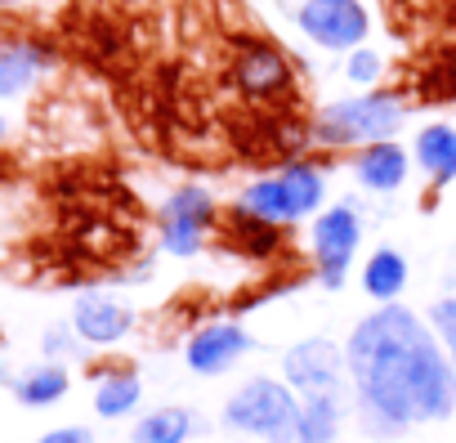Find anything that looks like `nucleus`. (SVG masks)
<instances>
[{"label":"nucleus","instance_id":"nucleus-17","mask_svg":"<svg viewBox=\"0 0 456 443\" xmlns=\"http://www.w3.org/2000/svg\"><path fill=\"white\" fill-rule=\"evenodd\" d=\"M345 421V394L300 398V443H336Z\"/></svg>","mask_w":456,"mask_h":443},{"label":"nucleus","instance_id":"nucleus-21","mask_svg":"<svg viewBox=\"0 0 456 443\" xmlns=\"http://www.w3.org/2000/svg\"><path fill=\"white\" fill-rule=\"evenodd\" d=\"M345 77H349L354 86H371V81L380 77V54H371V50H354L349 63H345Z\"/></svg>","mask_w":456,"mask_h":443},{"label":"nucleus","instance_id":"nucleus-9","mask_svg":"<svg viewBox=\"0 0 456 443\" xmlns=\"http://www.w3.org/2000/svg\"><path fill=\"white\" fill-rule=\"evenodd\" d=\"M251 332L238 327V323H206L192 332V340L183 345V363L197 372V376H224L247 349H251Z\"/></svg>","mask_w":456,"mask_h":443},{"label":"nucleus","instance_id":"nucleus-11","mask_svg":"<svg viewBox=\"0 0 456 443\" xmlns=\"http://www.w3.org/2000/svg\"><path fill=\"white\" fill-rule=\"evenodd\" d=\"M287 77H291L287 59H282L273 45H265V41H251V45L242 50V59H238V86H242L251 99L278 94V90L287 86Z\"/></svg>","mask_w":456,"mask_h":443},{"label":"nucleus","instance_id":"nucleus-7","mask_svg":"<svg viewBox=\"0 0 456 443\" xmlns=\"http://www.w3.org/2000/svg\"><path fill=\"white\" fill-rule=\"evenodd\" d=\"M215 225V197L197 184H183L161 206V247L170 256H197Z\"/></svg>","mask_w":456,"mask_h":443},{"label":"nucleus","instance_id":"nucleus-15","mask_svg":"<svg viewBox=\"0 0 456 443\" xmlns=\"http://www.w3.org/2000/svg\"><path fill=\"white\" fill-rule=\"evenodd\" d=\"M403 287H407V260L394 247L371 251L367 265H362V291L371 300H380V305H394L403 296Z\"/></svg>","mask_w":456,"mask_h":443},{"label":"nucleus","instance_id":"nucleus-8","mask_svg":"<svg viewBox=\"0 0 456 443\" xmlns=\"http://www.w3.org/2000/svg\"><path fill=\"white\" fill-rule=\"evenodd\" d=\"M296 23L322 50H358L362 37L371 32V19L358 0H305Z\"/></svg>","mask_w":456,"mask_h":443},{"label":"nucleus","instance_id":"nucleus-4","mask_svg":"<svg viewBox=\"0 0 456 443\" xmlns=\"http://www.w3.org/2000/svg\"><path fill=\"white\" fill-rule=\"evenodd\" d=\"M322 201V175L314 166H282V175H269L242 193V210L265 219V225H291L318 210Z\"/></svg>","mask_w":456,"mask_h":443},{"label":"nucleus","instance_id":"nucleus-3","mask_svg":"<svg viewBox=\"0 0 456 443\" xmlns=\"http://www.w3.org/2000/svg\"><path fill=\"white\" fill-rule=\"evenodd\" d=\"M407 108L394 94H362V99H345L318 112V139L322 144H385L398 126H403Z\"/></svg>","mask_w":456,"mask_h":443},{"label":"nucleus","instance_id":"nucleus-10","mask_svg":"<svg viewBox=\"0 0 456 443\" xmlns=\"http://www.w3.org/2000/svg\"><path fill=\"white\" fill-rule=\"evenodd\" d=\"M130 327H134L130 305H121L108 291H86L72 305V332L81 336V345H99V349L121 345L130 336Z\"/></svg>","mask_w":456,"mask_h":443},{"label":"nucleus","instance_id":"nucleus-20","mask_svg":"<svg viewBox=\"0 0 456 443\" xmlns=\"http://www.w3.org/2000/svg\"><path fill=\"white\" fill-rule=\"evenodd\" d=\"M429 327H434V336H438V345H443V354H447V363H452V372H456V296L434 300Z\"/></svg>","mask_w":456,"mask_h":443},{"label":"nucleus","instance_id":"nucleus-16","mask_svg":"<svg viewBox=\"0 0 456 443\" xmlns=\"http://www.w3.org/2000/svg\"><path fill=\"white\" fill-rule=\"evenodd\" d=\"M139 398H143V381H139L134 372H126V367L103 372V376L94 381V412H99L103 421L130 416V412L139 407Z\"/></svg>","mask_w":456,"mask_h":443},{"label":"nucleus","instance_id":"nucleus-13","mask_svg":"<svg viewBox=\"0 0 456 443\" xmlns=\"http://www.w3.org/2000/svg\"><path fill=\"white\" fill-rule=\"evenodd\" d=\"M354 175H358V184L371 188V193H394V188H403V179H407V152H403L394 139L371 144V148L358 152Z\"/></svg>","mask_w":456,"mask_h":443},{"label":"nucleus","instance_id":"nucleus-22","mask_svg":"<svg viewBox=\"0 0 456 443\" xmlns=\"http://www.w3.org/2000/svg\"><path fill=\"white\" fill-rule=\"evenodd\" d=\"M77 345H81V336H77L72 327H50V332L41 336V349L50 354V363H59L63 354H77Z\"/></svg>","mask_w":456,"mask_h":443},{"label":"nucleus","instance_id":"nucleus-24","mask_svg":"<svg viewBox=\"0 0 456 443\" xmlns=\"http://www.w3.org/2000/svg\"><path fill=\"white\" fill-rule=\"evenodd\" d=\"M19 5H28V0H0V10H19Z\"/></svg>","mask_w":456,"mask_h":443},{"label":"nucleus","instance_id":"nucleus-12","mask_svg":"<svg viewBox=\"0 0 456 443\" xmlns=\"http://www.w3.org/2000/svg\"><path fill=\"white\" fill-rule=\"evenodd\" d=\"M45 63H50V50L37 41H0V99L23 94L41 77Z\"/></svg>","mask_w":456,"mask_h":443},{"label":"nucleus","instance_id":"nucleus-6","mask_svg":"<svg viewBox=\"0 0 456 443\" xmlns=\"http://www.w3.org/2000/svg\"><path fill=\"white\" fill-rule=\"evenodd\" d=\"M358 242H362V225H358V210L349 201H340L314 219V265H318V278L327 291L345 287V274L354 265Z\"/></svg>","mask_w":456,"mask_h":443},{"label":"nucleus","instance_id":"nucleus-2","mask_svg":"<svg viewBox=\"0 0 456 443\" xmlns=\"http://www.w3.org/2000/svg\"><path fill=\"white\" fill-rule=\"evenodd\" d=\"M224 425L265 443H300V394L287 381L251 376L224 403Z\"/></svg>","mask_w":456,"mask_h":443},{"label":"nucleus","instance_id":"nucleus-5","mask_svg":"<svg viewBox=\"0 0 456 443\" xmlns=\"http://www.w3.org/2000/svg\"><path fill=\"white\" fill-rule=\"evenodd\" d=\"M345 372H349V358L336 340L327 336H309L300 345H291L282 354V381L300 394V398H314V394H345Z\"/></svg>","mask_w":456,"mask_h":443},{"label":"nucleus","instance_id":"nucleus-18","mask_svg":"<svg viewBox=\"0 0 456 443\" xmlns=\"http://www.w3.org/2000/svg\"><path fill=\"white\" fill-rule=\"evenodd\" d=\"M416 161L425 166V175L434 184H452L456 179V130L452 126H425L416 135Z\"/></svg>","mask_w":456,"mask_h":443},{"label":"nucleus","instance_id":"nucleus-25","mask_svg":"<svg viewBox=\"0 0 456 443\" xmlns=\"http://www.w3.org/2000/svg\"><path fill=\"white\" fill-rule=\"evenodd\" d=\"M5 135H10V121H5V117H0V144H5Z\"/></svg>","mask_w":456,"mask_h":443},{"label":"nucleus","instance_id":"nucleus-23","mask_svg":"<svg viewBox=\"0 0 456 443\" xmlns=\"http://www.w3.org/2000/svg\"><path fill=\"white\" fill-rule=\"evenodd\" d=\"M37 443H94V434H90L86 425H59V430L41 434Z\"/></svg>","mask_w":456,"mask_h":443},{"label":"nucleus","instance_id":"nucleus-19","mask_svg":"<svg viewBox=\"0 0 456 443\" xmlns=\"http://www.w3.org/2000/svg\"><path fill=\"white\" fill-rule=\"evenodd\" d=\"M192 430H197V416L188 407H157L139 416V425L130 430V443H188Z\"/></svg>","mask_w":456,"mask_h":443},{"label":"nucleus","instance_id":"nucleus-1","mask_svg":"<svg viewBox=\"0 0 456 443\" xmlns=\"http://www.w3.org/2000/svg\"><path fill=\"white\" fill-rule=\"evenodd\" d=\"M349 376L358 421L376 439H394L456 412V372L438 336L403 305H380L349 336Z\"/></svg>","mask_w":456,"mask_h":443},{"label":"nucleus","instance_id":"nucleus-14","mask_svg":"<svg viewBox=\"0 0 456 443\" xmlns=\"http://www.w3.org/2000/svg\"><path fill=\"white\" fill-rule=\"evenodd\" d=\"M68 385H72V376H68L63 363H37V367H28L10 381V390L23 407H50L68 394Z\"/></svg>","mask_w":456,"mask_h":443}]
</instances>
